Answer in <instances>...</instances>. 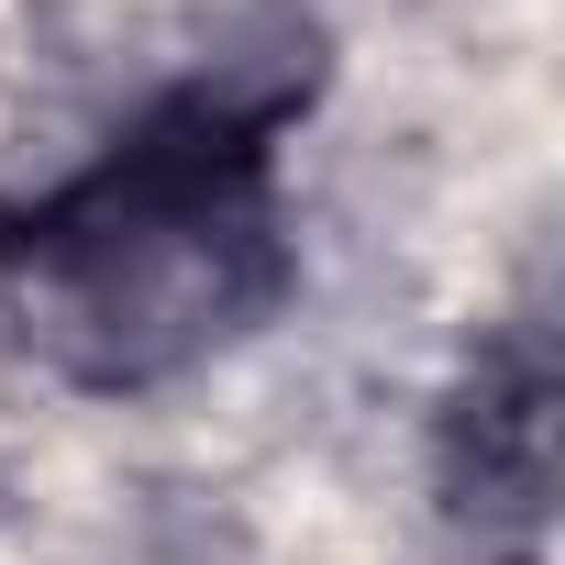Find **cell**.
<instances>
[{"label":"cell","instance_id":"obj_2","mask_svg":"<svg viewBox=\"0 0 565 565\" xmlns=\"http://www.w3.org/2000/svg\"><path fill=\"white\" fill-rule=\"evenodd\" d=\"M455 488L477 521L532 532L543 488H554V366L543 344H510L477 366V388L455 399Z\"/></svg>","mask_w":565,"mask_h":565},{"label":"cell","instance_id":"obj_1","mask_svg":"<svg viewBox=\"0 0 565 565\" xmlns=\"http://www.w3.org/2000/svg\"><path fill=\"white\" fill-rule=\"evenodd\" d=\"M277 89H178L122 122L78 178L0 222V300L78 388H167L233 355L300 277L277 189Z\"/></svg>","mask_w":565,"mask_h":565}]
</instances>
